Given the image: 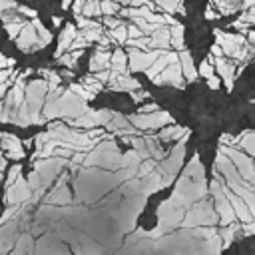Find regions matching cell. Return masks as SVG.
<instances>
[{"label":"cell","mask_w":255,"mask_h":255,"mask_svg":"<svg viewBox=\"0 0 255 255\" xmlns=\"http://www.w3.org/2000/svg\"><path fill=\"white\" fill-rule=\"evenodd\" d=\"M207 195V179H205V169L199 161V153H193L191 161L183 169V173L175 181V189L169 195V201L187 209L193 201L201 199Z\"/></svg>","instance_id":"obj_1"},{"label":"cell","mask_w":255,"mask_h":255,"mask_svg":"<svg viewBox=\"0 0 255 255\" xmlns=\"http://www.w3.org/2000/svg\"><path fill=\"white\" fill-rule=\"evenodd\" d=\"M48 84L46 80H32L28 86H24V102L18 108L14 124L20 128H28L30 124H44L46 120L42 118V106H44V96H46Z\"/></svg>","instance_id":"obj_2"},{"label":"cell","mask_w":255,"mask_h":255,"mask_svg":"<svg viewBox=\"0 0 255 255\" xmlns=\"http://www.w3.org/2000/svg\"><path fill=\"white\" fill-rule=\"evenodd\" d=\"M213 169L219 171V175H221V179L225 181V185H227L233 193H237V195L247 203V207L251 209V213L255 215V185H253V181L245 179V177L235 169V165L231 163V159H229L225 153H221V151H217Z\"/></svg>","instance_id":"obj_3"},{"label":"cell","mask_w":255,"mask_h":255,"mask_svg":"<svg viewBox=\"0 0 255 255\" xmlns=\"http://www.w3.org/2000/svg\"><path fill=\"white\" fill-rule=\"evenodd\" d=\"M88 110V102L80 100L72 90H62V94L42 106V118L44 120H72L82 116Z\"/></svg>","instance_id":"obj_4"},{"label":"cell","mask_w":255,"mask_h":255,"mask_svg":"<svg viewBox=\"0 0 255 255\" xmlns=\"http://www.w3.org/2000/svg\"><path fill=\"white\" fill-rule=\"evenodd\" d=\"M120 159H122V151L118 149V143L114 139H100L90 151H86L82 165L116 171L120 169Z\"/></svg>","instance_id":"obj_5"},{"label":"cell","mask_w":255,"mask_h":255,"mask_svg":"<svg viewBox=\"0 0 255 255\" xmlns=\"http://www.w3.org/2000/svg\"><path fill=\"white\" fill-rule=\"evenodd\" d=\"M189 133H191V131L183 133V135L175 141V145H173V149L169 151V155L165 153V157L155 163V169L161 173L163 187H167V185H171V183L175 181V177H177V173H179V169H181V165H183V159H185V143H187Z\"/></svg>","instance_id":"obj_6"},{"label":"cell","mask_w":255,"mask_h":255,"mask_svg":"<svg viewBox=\"0 0 255 255\" xmlns=\"http://www.w3.org/2000/svg\"><path fill=\"white\" fill-rule=\"evenodd\" d=\"M217 221H219V217H217V211H215V207H213V201H209L207 195H205V197L193 201V203L185 209V213H183V217H181V221H179V227L217 225Z\"/></svg>","instance_id":"obj_7"},{"label":"cell","mask_w":255,"mask_h":255,"mask_svg":"<svg viewBox=\"0 0 255 255\" xmlns=\"http://www.w3.org/2000/svg\"><path fill=\"white\" fill-rule=\"evenodd\" d=\"M128 122L133 128H137L139 131H155V129H159V128H163L167 124H173L175 120L171 118L169 112L157 108V110L147 112V114H139V112L131 114V116H128Z\"/></svg>","instance_id":"obj_8"},{"label":"cell","mask_w":255,"mask_h":255,"mask_svg":"<svg viewBox=\"0 0 255 255\" xmlns=\"http://www.w3.org/2000/svg\"><path fill=\"white\" fill-rule=\"evenodd\" d=\"M219 151L225 153V155L231 159V163L235 165V169H237L245 179H249V181L255 183V167H253V157H251V155H247V153L241 151L239 147L223 145V143H219Z\"/></svg>","instance_id":"obj_9"},{"label":"cell","mask_w":255,"mask_h":255,"mask_svg":"<svg viewBox=\"0 0 255 255\" xmlns=\"http://www.w3.org/2000/svg\"><path fill=\"white\" fill-rule=\"evenodd\" d=\"M163 50L151 48V50H139V48H129L128 50V72H145L147 66L161 54Z\"/></svg>","instance_id":"obj_10"},{"label":"cell","mask_w":255,"mask_h":255,"mask_svg":"<svg viewBox=\"0 0 255 255\" xmlns=\"http://www.w3.org/2000/svg\"><path fill=\"white\" fill-rule=\"evenodd\" d=\"M151 82L155 86H173L177 90H183L185 88V78L181 74V66H179V60H173L169 62L159 74H155L151 78Z\"/></svg>","instance_id":"obj_11"},{"label":"cell","mask_w":255,"mask_h":255,"mask_svg":"<svg viewBox=\"0 0 255 255\" xmlns=\"http://www.w3.org/2000/svg\"><path fill=\"white\" fill-rule=\"evenodd\" d=\"M16 46L22 50V52H38L42 50L44 46H48L46 42H42L32 26V22H24V26L20 28V32L16 34Z\"/></svg>","instance_id":"obj_12"},{"label":"cell","mask_w":255,"mask_h":255,"mask_svg":"<svg viewBox=\"0 0 255 255\" xmlns=\"http://www.w3.org/2000/svg\"><path fill=\"white\" fill-rule=\"evenodd\" d=\"M114 116V110H86L82 116L68 120L70 126L74 128H96V126H104L110 118Z\"/></svg>","instance_id":"obj_13"},{"label":"cell","mask_w":255,"mask_h":255,"mask_svg":"<svg viewBox=\"0 0 255 255\" xmlns=\"http://www.w3.org/2000/svg\"><path fill=\"white\" fill-rule=\"evenodd\" d=\"M6 205L10 203H24V201H32V189L28 185V181L18 175L10 185H6V195H4Z\"/></svg>","instance_id":"obj_14"},{"label":"cell","mask_w":255,"mask_h":255,"mask_svg":"<svg viewBox=\"0 0 255 255\" xmlns=\"http://www.w3.org/2000/svg\"><path fill=\"white\" fill-rule=\"evenodd\" d=\"M58 181H56V185L48 191V193H44L42 195V199H44V203H54V205H64V203H70L72 201V195H70V191H68V179H70V175L68 173H58V177H56Z\"/></svg>","instance_id":"obj_15"},{"label":"cell","mask_w":255,"mask_h":255,"mask_svg":"<svg viewBox=\"0 0 255 255\" xmlns=\"http://www.w3.org/2000/svg\"><path fill=\"white\" fill-rule=\"evenodd\" d=\"M213 70L219 74V78H223L225 88L231 92L233 90V82H235V62L227 56H213Z\"/></svg>","instance_id":"obj_16"},{"label":"cell","mask_w":255,"mask_h":255,"mask_svg":"<svg viewBox=\"0 0 255 255\" xmlns=\"http://www.w3.org/2000/svg\"><path fill=\"white\" fill-rule=\"evenodd\" d=\"M68 247L64 245V241H60L58 235H54V231L48 229V233H44V237L38 239V243H34V253H66Z\"/></svg>","instance_id":"obj_17"},{"label":"cell","mask_w":255,"mask_h":255,"mask_svg":"<svg viewBox=\"0 0 255 255\" xmlns=\"http://www.w3.org/2000/svg\"><path fill=\"white\" fill-rule=\"evenodd\" d=\"M18 229H20V217L10 219L6 223H0V253L12 251V245L16 241Z\"/></svg>","instance_id":"obj_18"},{"label":"cell","mask_w":255,"mask_h":255,"mask_svg":"<svg viewBox=\"0 0 255 255\" xmlns=\"http://www.w3.org/2000/svg\"><path fill=\"white\" fill-rule=\"evenodd\" d=\"M0 147L6 151L10 159H22L26 155L22 139L16 137L14 133H0Z\"/></svg>","instance_id":"obj_19"},{"label":"cell","mask_w":255,"mask_h":255,"mask_svg":"<svg viewBox=\"0 0 255 255\" xmlns=\"http://www.w3.org/2000/svg\"><path fill=\"white\" fill-rule=\"evenodd\" d=\"M118 74H128V54L122 48H116L110 54V78H116Z\"/></svg>","instance_id":"obj_20"},{"label":"cell","mask_w":255,"mask_h":255,"mask_svg":"<svg viewBox=\"0 0 255 255\" xmlns=\"http://www.w3.org/2000/svg\"><path fill=\"white\" fill-rule=\"evenodd\" d=\"M177 60H179V66H181V74L185 78V82H195L197 80V68L193 64V56L183 48L177 52Z\"/></svg>","instance_id":"obj_21"},{"label":"cell","mask_w":255,"mask_h":255,"mask_svg":"<svg viewBox=\"0 0 255 255\" xmlns=\"http://www.w3.org/2000/svg\"><path fill=\"white\" fill-rule=\"evenodd\" d=\"M151 48H159V50H169V26L161 24L155 32L149 34V42H147V50Z\"/></svg>","instance_id":"obj_22"},{"label":"cell","mask_w":255,"mask_h":255,"mask_svg":"<svg viewBox=\"0 0 255 255\" xmlns=\"http://www.w3.org/2000/svg\"><path fill=\"white\" fill-rule=\"evenodd\" d=\"M110 82V88L116 90V92H129V90H135V88H141V84L128 72V74H118L116 78L108 80Z\"/></svg>","instance_id":"obj_23"},{"label":"cell","mask_w":255,"mask_h":255,"mask_svg":"<svg viewBox=\"0 0 255 255\" xmlns=\"http://www.w3.org/2000/svg\"><path fill=\"white\" fill-rule=\"evenodd\" d=\"M233 147H239L241 151H245L247 155H255V131L253 129H245L241 135L233 137Z\"/></svg>","instance_id":"obj_24"},{"label":"cell","mask_w":255,"mask_h":255,"mask_svg":"<svg viewBox=\"0 0 255 255\" xmlns=\"http://www.w3.org/2000/svg\"><path fill=\"white\" fill-rule=\"evenodd\" d=\"M187 131H191V129L185 126H177L173 122V124H169V128H159V133H155V135L159 137V141H177Z\"/></svg>","instance_id":"obj_25"},{"label":"cell","mask_w":255,"mask_h":255,"mask_svg":"<svg viewBox=\"0 0 255 255\" xmlns=\"http://www.w3.org/2000/svg\"><path fill=\"white\" fill-rule=\"evenodd\" d=\"M76 34H78V28L74 24H66L64 30L60 32V40H58V48H56V54L54 56H60L62 52H68L72 40L76 38Z\"/></svg>","instance_id":"obj_26"},{"label":"cell","mask_w":255,"mask_h":255,"mask_svg":"<svg viewBox=\"0 0 255 255\" xmlns=\"http://www.w3.org/2000/svg\"><path fill=\"white\" fill-rule=\"evenodd\" d=\"M14 253H34V235L30 231H24L12 245Z\"/></svg>","instance_id":"obj_27"},{"label":"cell","mask_w":255,"mask_h":255,"mask_svg":"<svg viewBox=\"0 0 255 255\" xmlns=\"http://www.w3.org/2000/svg\"><path fill=\"white\" fill-rule=\"evenodd\" d=\"M169 48H173L175 52H179V50L185 48V42H183V26L179 22L169 26Z\"/></svg>","instance_id":"obj_28"},{"label":"cell","mask_w":255,"mask_h":255,"mask_svg":"<svg viewBox=\"0 0 255 255\" xmlns=\"http://www.w3.org/2000/svg\"><path fill=\"white\" fill-rule=\"evenodd\" d=\"M110 68V52H106L104 48H98L96 54L90 58V72H98Z\"/></svg>","instance_id":"obj_29"},{"label":"cell","mask_w":255,"mask_h":255,"mask_svg":"<svg viewBox=\"0 0 255 255\" xmlns=\"http://www.w3.org/2000/svg\"><path fill=\"white\" fill-rule=\"evenodd\" d=\"M141 161V155L131 147L128 149L126 153H122V159H120V167H137V163Z\"/></svg>","instance_id":"obj_30"},{"label":"cell","mask_w":255,"mask_h":255,"mask_svg":"<svg viewBox=\"0 0 255 255\" xmlns=\"http://www.w3.org/2000/svg\"><path fill=\"white\" fill-rule=\"evenodd\" d=\"M68 90H72V92H74L80 100H84V102H90V100H94V98H96V94H94V92H90L84 84H78V82H72Z\"/></svg>","instance_id":"obj_31"},{"label":"cell","mask_w":255,"mask_h":255,"mask_svg":"<svg viewBox=\"0 0 255 255\" xmlns=\"http://www.w3.org/2000/svg\"><path fill=\"white\" fill-rule=\"evenodd\" d=\"M108 36H110L112 40H116L120 46H124V44H126V40H128V30H126V24H118V26L110 28Z\"/></svg>","instance_id":"obj_32"},{"label":"cell","mask_w":255,"mask_h":255,"mask_svg":"<svg viewBox=\"0 0 255 255\" xmlns=\"http://www.w3.org/2000/svg\"><path fill=\"white\" fill-rule=\"evenodd\" d=\"M30 22H32V26H34V30H36L38 38H40L42 42L50 44V40H52V34H50V32H48V28H46V26H44V24L40 22V18H38V16H34V18L30 20Z\"/></svg>","instance_id":"obj_33"},{"label":"cell","mask_w":255,"mask_h":255,"mask_svg":"<svg viewBox=\"0 0 255 255\" xmlns=\"http://www.w3.org/2000/svg\"><path fill=\"white\" fill-rule=\"evenodd\" d=\"M80 34L92 44V42H98V38L104 34V28L100 26V24H96V26H92V28H86V30H80Z\"/></svg>","instance_id":"obj_34"},{"label":"cell","mask_w":255,"mask_h":255,"mask_svg":"<svg viewBox=\"0 0 255 255\" xmlns=\"http://www.w3.org/2000/svg\"><path fill=\"white\" fill-rule=\"evenodd\" d=\"M40 74L46 78L48 88H56V86H60V82H62V76H60V74H56V72H52V70H48V68H42V70H40Z\"/></svg>","instance_id":"obj_35"},{"label":"cell","mask_w":255,"mask_h":255,"mask_svg":"<svg viewBox=\"0 0 255 255\" xmlns=\"http://www.w3.org/2000/svg\"><path fill=\"white\" fill-rule=\"evenodd\" d=\"M56 60H58V64H62L64 68H70V70L76 68V62H78L70 52H62L60 56H56Z\"/></svg>","instance_id":"obj_36"},{"label":"cell","mask_w":255,"mask_h":255,"mask_svg":"<svg viewBox=\"0 0 255 255\" xmlns=\"http://www.w3.org/2000/svg\"><path fill=\"white\" fill-rule=\"evenodd\" d=\"M179 2H183V0H155L157 8H161V10H163V12H167V14H173Z\"/></svg>","instance_id":"obj_37"},{"label":"cell","mask_w":255,"mask_h":255,"mask_svg":"<svg viewBox=\"0 0 255 255\" xmlns=\"http://www.w3.org/2000/svg\"><path fill=\"white\" fill-rule=\"evenodd\" d=\"M120 10V6L116 4V0H100V12L102 14H116Z\"/></svg>","instance_id":"obj_38"},{"label":"cell","mask_w":255,"mask_h":255,"mask_svg":"<svg viewBox=\"0 0 255 255\" xmlns=\"http://www.w3.org/2000/svg\"><path fill=\"white\" fill-rule=\"evenodd\" d=\"M24 22H26V20H20V22H4V30L8 32V36H10L12 40L16 38V34H18L20 28L24 26Z\"/></svg>","instance_id":"obj_39"},{"label":"cell","mask_w":255,"mask_h":255,"mask_svg":"<svg viewBox=\"0 0 255 255\" xmlns=\"http://www.w3.org/2000/svg\"><path fill=\"white\" fill-rule=\"evenodd\" d=\"M128 94H129V96H131V100H133V102H137V104H139V102H145V100H149V96H151L147 90H141V88L129 90Z\"/></svg>","instance_id":"obj_40"},{"label":"cell","mask_w":255,"mask_h":255,"mask_svg":"<svg viewBox=\"0 0 255 255\" xmlns=\"http://www.w3.org/2000/svg\"><path fill=\"white\" fill-rule=\"evenodd\" d=\"M239 22L251 26V24L255 22V8H253V6H251V8H243V12H241V16H239Z\"/></svg>","instance_id":"obj_41"},{"label":"cell","mask_w":255,"mask_h":255,"mask_svg":"<svg viewBox=\"0 0 255 255\" xmlns=\"http://www.w3.org/2000/svg\"><path fill=\"white\" fill-rule=\"evenodd\" d=\"M197 74H201L203 78H207V76L215 74V70H213V64H211L209 60H203V62L199 64V70H197Z\"/></svg>","instance_id":"obj_42"},{"label":"cell","mask_w":255,"mask_h":255,"mask_svg":"<svg viewBox=\"0 0 255 255\" xmlns=\"http://www.w3.org/2000/svg\"><path fill=\"white\" fill-rule=\"evenodd\" d=\"M18 175H22V165H20V163H14V165L10 167V173H8V179H6V185H10Z\"/></svg>","instance_id":"obj_43"},{"label":"cell","mask_w":255,"mask_h":255,"mask_svg":"<svg viewBox=\"0 0 255 255\" xmlns=\"http://www.w3.org/2000/svg\"><path fill=\"white\" fill-rule=\"evenodd\" d=\"M205 80H207V86H209V90H219V88H221V80H219V76L211 74V76H207Z\"/></svg>","instance_id":"obj_44"},{"label":"cell","mask_w":255,"mask_h":255,"mask_svg":"<svg viewBox=\"0 0 255 255\" xmlns=\"http://www.w3.org/2000/svg\"><path fill=\"white\" fill-rule=\"evenodd\" d=\"M241 229H243V235H247V237L253 235V233H255V221H253V219H251V221H243V223H241Z\"/></svg>","instance_id":"obj_45"},{"label":"cell","mask_w":255,"mask_h":255,"mask_svg":"<svg viewBox=\"0 0 255 255\" xmlns=\"http://www.w3.org/2000/svg\"><path fill=\"white\" fill-rule=\"evenodd\" d=\"M104 24H106L108 28H114V26L124 24V22H122V20H118V18H114L112 14H104Z\"/></svg>","instance_id":"obj_46"},{"label":"cell","mask_w":255,"mask_h":255,"mask_svg":"<svg viewBox=\"0 0 255 255\" xmlns=\"http://www.w3.org/2000/svg\"><path fill=\"white\" fill-rule=\"evenodd\" d=\"M16 6H18L16 0H0V12H4V10H16Z\"/></svg>","instance_id":"obj_47"},{"label":"cell","mask_w":255,"mask_h":255,"mask_svg":"<svg viewBox=\"0 0 255 255\" xmlns=\"http://www.w3.org/2000/svg\"><path fill=\"white\" fill-rule=\"evenodd\" d=\"M16 12H20V14H26V16H30V18L38 16V12H36V10L28 8V6H22V4H18V6H16Z\"/></svg>","instance_id":"obj_48"},{"label":"cell","mask_w":255,"mask_h":255,"mask_svg":"<svg viewBox=\"0 0 255 255\" xmlns=\"http://www.w3.org/2000/svg\"><path fill=\"white\" fill-rule=\"evenodd\" d=\"M92 74H96V80H100L104 84L110 78V68H104V70H98V72H92Z\"/></svg>","instance_id":"obj_49"},{"label":"cell","mask_w":255,"mask_h":255,"mask_svg":"<svg viewBox=\"0 0 255 255\" xmlns=\"http://www.w3.org/2000/svg\"><path fill=\"white\" fill-rule=\"evenodd\" d=\"M157 108H159V106L151 102V104H145V106H141L137 112H139V114H147V112H153V110H157Z\"/></svg>","instance_id":"obj_50"},{"label":"cell","mask_w":255,"mask_h":255,"mask_svg":"<svg viewBox=\"0 0 255 255\" xmlns=\"http://www.w3.org/2000/svg\"><path fill=\"white\" fill-rule=\"evenodd\" d=\"M205 18H207V20H215V18H217V14H215V10H213L211 6H207V10H205Z\"/></svg>","instance_id":"obj_51"},{"label":"cell","mask_w":255,"mask_h":255,"mask_svg":"<svg viewBox=\"0 0 255 255\" xmlns=\"http://www.w3.org/2000/svg\"><path fill=\"white\" fill-rule=\"evenodd\" d=\"M211 54H213V56H223V50L219 48V44H213V48H211Z\"/></svg>","instance_id":"obj_52"},{"label":"cell","mask_w":255,"mask_h":255,"mask_svg":"<svg viewBox=\"0 0 255 255\" xmlns=\"http://www.w3.org/2000/svg\"><path fill=\"white\" fill-rule=\"evenodd\" d=\"M128 4H129V6H143V4H145V0H129Z\"/></svg>","instance_id":"obj_53"},{"label":"cell","mask_w":255,"mask_h":255,"mask_svg":"<svg viewBox=\"0 0 255 255\" xmlns=\"http://www.w3.org/2000/svg\"><path fill=\"white\" fill-rule=\"evenodd\" d=\"M52 22H54V26H60V24H62V18H60V16H54Z\"/></svg>","instance_id":"obj_54"},{"label":"cell","mask_w":255,"mask_h":255,"mask_svg":"<svg viewBox=\"0 0 255 255\" xmlns=\"http://www.w3.org/2000/svg\"><path fill=\"white\" fill-rule=\"evenodd\" d=\"M70 4H72V0H62V6H64V10H66Z\"/></svg>","instance_id":"obj_55"},{"label":"cell","mask_w":255,"mask_h":255,"mask_svg":"<svg viewBox=\"0 0 255 255\" xmlns=\"http://www.w3.org/2000/svg\"><path fill=\"white\" fill-rule=\"evenodd\" d=\"M62 76H64V78H72V76H74V74H72V72H68V70H66V72H64V74H62Z\"/></svg>","instance_id":"obj_56"}]
</instances>
